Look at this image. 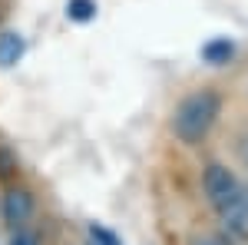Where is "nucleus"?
I'll use <instances>...</instances> for the list:
<instances>
[{
  "mask_svg": "<svg viewBox=\"0 0 248 245\" xmlns=\"http://www.w3.org/2000/svg\"><path fill=\"white\" fill-rule=\"evenodd\" d=\"M202 192L209 199V206L218 212V219L225 222L232 239H245L248 235V189L242 179L222 166V163H209L202 172Z\"/></svg>",
  "mask_w": 248,
  "mask_h": 245,
  "instance_id": "nucleus-1",
  "label": "nucleus"
},
{
  "mask_svg": "<svg viewBox=\"0 0 248 245\" xmlns=\"http://www.w3.org/2000/svg\"><path fill=\"white\" fill-rule=\"evenodd\" d=\"M222 116V93L218 90H195L172 113V132L179 143L199 146Z\"/></svg>",
  "mask_w": 248,
  "mask_h": 245,
  "instance_id": "nucleus-2",
  "label": "nucleus"
},
{
  "mask_svg": "<svg viewBox=\"0 0 248 245\" xmlns=\"http://www.w3.org/2000/svg\"><path fill=\"white\" fill-rule=\"evenodd\" d=\"M0 212H3V222L7 226H27V219L33 215V196L27 192V189H7V196H3V202H0Z\"/></svg>",
  "mask_w": 248,
  "mask_h": 245,
  "instance_id": "nucleus-3",
  "label": "nucleus"
},
{
  "mask_svg": "<svg viewBox=\"0 0 248 245\" xmlns=\"http://www.w3.org/2000/svg\"><path fill=\"white\" fill-rule=\"evenodd\" d=\"M27 53V40L20 37L17 30H3L0 33V70H10L17 66Z\"/></svg>",
  "mask_w": 248,
  "mask_h": 245,
  "instance_id": "nucleus-4",
  "label": "nucleus"
},
{
  "mask_svg": "<svg viewBox=\"0 0 248 245\" xmlns=\"http://www.w3.org/2000/svg\"><path fill=\"white\" fill-rule=\"evenodd\" d=\"M202 60L205 63H212V66H222V63H229L232 57H235V40L229 37H212L209 43H202Z\"/></svg>",
  "mask_w": 248,
  "mask_h": 245,
  "instance_id": "nucleus-5",
  "label": "nucleus"
},
{
  "mask_svg": "<svg viewBox=\"0 0 248 245\" xmlns=\"http://www.w3.org/2000/svg\"><path fill=\"white\" fill-rule=\"evenodd\" d=\"M66 17L77 20V23L93 20L96 17V0H70V3H66Z\"/></svg>",
  "mask_w": 248,
  "mask_h": 245,
  "instance_id": "nucleus-6",
  "label": "nucleus"
},
{
  "mask_svg": "<svg viewBox=\"0 0 248 245\" xmlns=\"http://www.w3.org/2000/svg\"><path fill=\"white\" fill-rule=\"evenodd\" d=\"M10 245H40V235L30 232V229H23V226H17L14 235H10Z\"/></svg>",
  "mask_w": 248,
  "mask_h": 245,
  "instance_id": "nucleus-7",
  "label": "nucleus"
},
{
  "mask_svg": "<svg viewBox=\"0 0 248 245\" xmlns=\"http://www.w3.org/2000/svg\"><path fill=\"white\" fill-rule=\"evenodd\" d=\"M90 239H93L96 245H123L109 229H103V226H90Z\"/></svg>",
  "mask_w": 248,
  "mask_h": 245,
  "instance_id": "nucleus-8",
  "label": "nucleus"
},
{
  "mask_svg": "<svg viewBox=\"0 0 248 245\" xmlns=\"http://www.w3.org/2000/svg\"><path fill=\"white\" fill-rule=\"evenodd\" d=\"M195 245H225V239H199Z\"/></svg>",
  "mask_w": 248,
  "mask_h": 245,
  "instance_id": "nucleus-9",
  "label": "nucleus"
},
{
  "mask_svg": "<svg viewBox=\"0 0 248 245\" xmlns=\"http://www.w3.org/2000/svg\"><path fill=\"white\" fill-rule=\"evenodd\" d=\"M86 245H96V242H93V239H90V242H86Z\"/></svg>",
  "mask_w": 248,
  "mask_h": 245,
  "instance_id": "nucleus-10",
  "label": "nucleus"
}]
</instances>
